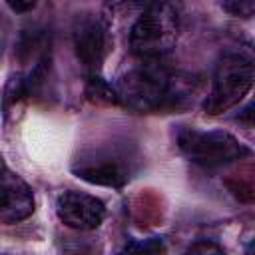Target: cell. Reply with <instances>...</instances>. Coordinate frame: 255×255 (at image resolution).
Segmentation results:
<instances>
[{
	"instance_id": "15",
	"label": "cell",
	"mask_w": 255,
	"mask_h": 255,
	"mask_svg": "<svg viewBox=\"0 0 255 255\" xmlns=\"http://www.w3.org/2000/svg\"><path fill=\"white\" fill-rule=\"evenodd\" d=\"M243 255H255V235L245 243V247H243Z\"/></svg>"
},
{
	"instance_id": "8",
	"label": "cell",
	"mask_w": 255,
	"mask_h": 255,
	"mask_svg": "<svg viewBox=\"0 0 255 255\" xmlns=\"http://www.w3.org/2000/svg\"><path fill=\"white\" fill-rule=\"evenodd\" d=\"M34 213V193L32 187L14 171L4 165L2 175V211L0 221L4 225H12L24 221Z\"/></svg>"
},
{
	"instance_id": "7",
	"label": "cell",
	"mask_w": 255,
	"mask_h": 255,
	"mask_svg": "<svg viewBox=\"0 0 255 255\" xmlns=\"http://www.w3.org/2000/svg\"><path fill=\"white\" fill-rule=\"evenodd\" d=\"M58 219L76 231H92L98 229L106 217V205L96 195L84 191H64L56 201Z\"/></svg>"
},
{
	"instance_id": "6",
	"label": "cell",
	"mask_w": 255,
	"mask_h": 255,
	"mask_svg": "<svg viewBox=\"0 0 255 255\" xmlns=\"http://www.w3.org/2000/svg\"><path fill=\"white\" fill-rule=\"evenodd\" d=\"M72 42L76 58L80 60L86 76L100 74L110 50L112 38L108 24L94 12H80L72 24Z\"/></svg>"
},
{
	"instance_id": "4",
	"label": "cell",
	"mask_w": 255,
	"mask_h": 255,
	"mask_svg": "<svg viewBox=\"0 0 255 255\" xmlns=\"http://www.w3.org/2000/svg\"><path fill=\"white\" fill-rule=\"evenodd\" d=\"M255 82V62L239 52L223 54L213 70L211 88L203 100V110L209 116H219L235 108Z\"/></svg>"
},
{
	"instance_id": "1",
	"label": "cell",
	"mask_w": 255,
	"mask_h": 255,
	"mask_svg": "<svg viewBox=\"0 0 255 255\" xmlns=\"http://www.w3.org/2000/svg\"><path fill=\"white\" fill-rule=\"evenodd\" d=\"M118 100L135 114H159L185 108L195 94L189 78L171 74L157 62H145L128 70L114 84Z\"/></svg>"
},
{
	"instance_id": "11",
	"label": "cell",
	"mask_w": 255,
	"mask_h": 255,
	"mask_svg": "<svg viewBox=\"0 0 255 255\" xmlns=\"http://www.w3.org/2000/svg\"><path fill=\"white\" fill-rule=\"evenodd\" d=\"M223 10H227L231 16H241V18H251L255 16V2L251 0H233V2H223Z\"/></svg>"
},
{
	"instance_id": "5",
	"label": "cell",
	"mask_w": 255,
	"mask_h": 255,
	"mask_svg": "<svg viewBox=\"0 0 255 255\" xmlns=\"http://www.w3.org/2000/svg\"><path fill=\"white\" fill-rule=\"evenodd\" d=\"M177 147L191 161L201 167H221L231 161L249 157L253 151L235 135L223 129L201 131L195 128H183L177 131Z\"/></svg>"
},
{
	"instance_id": "10",
	"label": "cell",
	"mask_w": 255,
	"mask_h": 255,
	"mask_svg": "<svg viewBox=\"0 0 255 255\" xmlns=\"http://www.w3.org/2000/svg\"><path fill=\"white\" fill-rule=\"evenodd\" d=\"M116 255H167V247L161 237L131 239Z\"/></svg>"
},
{
	"instance_id": "12",
	"label": "cell",
	"mask_w": 255,
	"mask_h": 255,
	"mask_svg": "<svg viewBox=\"0 0 255 255\" xmlns=\"http://www.w3.org/2000/svg\"><path fill=\"white\" fill-rule=\"evenodd\" d=\"M181 255H223V249L213 241H197L187 247Z\"/></svg>"
},
{
	"instance_id": "9",
	"label": "cell",
	"mask_w": 255,
	"mask_h": 255,
	"mask_svg": "<svg viewBox=\"0 0 255 255\" xmlns=\"http://www.w3.org/2000/svg\"><path fill=\"white\" fill-rule=\"evenodd\" d=\"M86 98L94 104H120L118 100V92L114 84H108L100 74L96 76H86Z\"/></svg>"
},
{
	"instance_id": "14",
	"label": "cell",
	"mask_w": 255,
	"mask_h": 255,
	"mask_svg": "<svg viewBox=\"0 0 255 255\" xmlns=\"http://www.w3.org/2000/svg\"><path fill=\"white\" fill-rule=\"evenodd\" d=\"M10 10H14L16 14H24V12H30L36 8V2L34 0H8L6 2Z\"/></svg>"
},
{
	"instance_id": "13",
	"label": "cell",
	"mask_w": 255,
	"mask_h": 255,
	"mask_svg": "<svg viewBox=\"0 0 255 255\" xmlns=\"http://www.w3.org/2000/svg\"><path fill=\"white\" fill-rule=\"evenodd\" d=\"M237 122H241V124L247 126V128H255V98H253V100L239 112Z\"/></svg>"
},
{
	"instance_id": "2",
	"label": "cell",
	"mask_w": 255,
	"mask_h": 255,
	"mask_svg": "<svg viewBox=\"0 0 255 255\" xmlns=\"http://www.w3.org/2000/svg\"><path fill=\"white\" fill-rule=\"evenodd\" d=\"M179 34V8L153 2L137 16L129 32V48L143 62H157L169 54Z\"/></svg>"
},
{
	"instance_id": "3",
	"label": "cell",
	"mask_w": 255,
	"mask_h": 255,
	"mask_svg": "<svg viewBox=\"0 0 255 255\" xmlns=\"http://www.w3.org/2000/svg\"><path fill=\"white\" fill-rule=\"evenodd\" d=\"M137 167V155L128 143H104L84 149L72 163L76 177L104 187H124Z\"/></svg>"
}]
</instances>
